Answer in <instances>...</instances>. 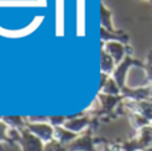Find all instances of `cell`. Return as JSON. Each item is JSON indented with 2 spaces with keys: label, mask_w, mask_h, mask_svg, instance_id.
I'll use <instances>...</instances> for the list:
<instances>
[{
  "label": "cell",
  "mask_w": 152,
  "mask_h": 151,
  "mask_svg": "<svg viewBox=\"0 0 152 151\" xmlns=\"http://www.w3.org/2000/svg\"><path fill=\"white\" fill-rule=\"evenodd\" d=\"M151 125H152V123H151Z\"/></svg>",
  "instance_id": "8fae6325"
},
{
  "label": "cell",
  "mask_w": 152,
  "mask_h": 151,
  "mask_svg": "<svg viewBox=\"0 0 152 151\" xmlns=\"http://www.w3.org/2000/svg\"><path fill=\"white\" fill-rule=\"evenodd\" d=\"M131 66H137V67H142L144 68L145 64H143L142 62H137L132 58H126L120 64H118V68L113 71V78H115V82L118 83V86L120 88L124 87V82H126V74L128 71V68Z\"/></svg>",
  "instance_id": "6da1fadb"
},
{
  "label": "cell",
  "mask_w": 152,
  "mask_h": 151,
  "mask_svg": "<svg viewBox=\"0 0 152 151\" xmlns=\"http://www.w3.org/2000/svg\"><path fill=\"white\" fill-rule=\"evenodd\" d=\"M144 70H145V74H147V79L148 82L152 83V52H150L147 58V63L144 66Z\"/></svg>",
  "instance_id": "ba28073f"
},
{
  "label": "cell",
  "mask_w": 152,
  "mask_h": 151,
  "mask_svg": "<svg viewBox=\"0 0 152 151\" xmlns=\"http://www.w3.org/2000/svg\"><path fill=\"white\" fill-rule=\"evenodd\" d=\"M68 151H94V143H92L91 138L84 136V138H79L76 142L71 143L67 147Z\"/></svg>",
  "instance_id": "277c9868"
},
{
  "label": "cell",
  "mask_w": 152,
  "mask_h": 151,
  "mask_svg": "<svg viewBox=\"0 0 152 151\" xmlns=\"http://www.w3.org/2000/svg\"><path fill=\"white\" fill-rule=\"evenodd\" d=\"M44 151H66V150H64L63 147H61V144L59 143V142H53V141H51L50 143L45 144Z\"/></svg>",
  "instance_id": "9c48e42d"
},
{
  "label": "cell",
  "mask_w": 152,
  "mask_h": 151,
  "mask_svg": "<svg viewBox=\"0 0 152 151\" xmlns=\"http://www.w3.org/2000/svg\"><path fill=\"white\" fill-rule=\"evenodd\" d=\"M23 151H44L43 141H40L37 136H35L32 133H23V138L20 139Z\"/></svg>",
  "instance_id": "3957f363"
},
{
  "label": "cell",
  "mask_w": 152,
  "mask_h": 151,
  "mask_svg": "<svg viewBox=\"0 0 152 151\" xmlns=\"http://www.w3.org/2000/svg\"><path fill=\"white\" fill-rule=\"evenodd\" d=\"M5 131H7V128H5V125L3 122H0V142L4 141V139L7 138V135H5Z\"/></svg>",
  "instance_id": "30bf717a"
},
{
  "label": "cell",
  "mask_w": 152,
  "mask_h": 151,
  "mask_svg": "<svg viewBox=\"0 0 152 151\" xmlns=\"http://www.w3.org/2000/svg\"><path fill=\"white\" fill-rule=\"evenodd\" d=\"M108 47L111 51V58L115 60L116 64H120L124 58V47L121 44H118V43H112Z\"/></svg>",
  "instance_id": "5b68a950"
},
{
  "label": "cell",
  "mask_w": 152,
  "mask_h": 151,
  "mask_svg": "<svg viewBox=\"0 0 152 151\" xmlns=\"http://www.w3.org/2000/svg\"><path fill=\"white\" fill-rule=\"evenodd\" d=\"M87 126V120L86 119H76V120H69V122H66L64 123V127L67 130L72 131V133H77L80 131L81 128H84Z\"/></svg>",
  "instance_id": "52a82bcc"
},
{
  "label": "cell",
  "mask_w": 152,
  "mask_h": 151,
  "mask_svg": "<svg viewBox=\"0 0 152 151\" xmlns=\"http://www.w3.org/2000/svg\"><path fill=\"white\" fill-rule=\"evenodd\" d=\"M55 136L60 144H66V143H68L69 141H72V138L75 136V133L67 130V128H56Z\"/></svg>",
  "instance_id": "8992f818"
},
{
  "label": "cell",
  "mask_w": 152,
  "mask_h": 151,
  "mask_svg": "<svg viewBox=\"0 0 152 151\" xmlns=\"http://www.w3.org/2000/svg\"><path fill=\"white\" fill-rule=\"evenodd\" d=\"M28 131L34 134L35 136H37L44 143H50L53 139V136H55V130L52 128V126L44 125V123H42V125L40 123H37V125H29Z\"/></svg>",
  "instance_id": "7a4b0ae2"
}]
</instances>
